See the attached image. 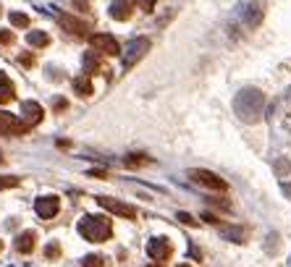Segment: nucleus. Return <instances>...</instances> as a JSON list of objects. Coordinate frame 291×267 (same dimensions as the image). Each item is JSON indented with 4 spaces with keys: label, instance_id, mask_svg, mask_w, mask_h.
<instances>
[{
    "label": "nucleus",
    "instance_id": "1",
    "mask_svg": "<svg viewBox=\"0 0 291 267\" xmlns=\"http://www.w3.org/2000/svg\"><path fill=\"white\" fill-rule=\"evenodd\" d=\"M262 105H265V95L257 89H244L236 95L233 100V107H236V113H239L241 121H247V123H254V121H260V113H262Z\"/></svg>",
    "mask_w": 291,
    "mask_h": 267
},
{
    "label": "nucleus",
    "instance_id": "2",
    "mask_svg": "<svg viewBox=\"0 0 291 267\" xmlns=\"http://www.w3.org/2000/svg\"><path fill=\"white\" fill-rule=\"evenodd\" d=\"M79 233L92 244H100V241H108L113 236V223L111 217H103V215H84L79 223Z\"/></svg>",
    "mask_w": 291,
    "mask_h": 267
},
{
    "label": "nucleus",
    "instance_id": "3",
    "mask_svg": "<svg viewBox=\"0 0 291 267\" xmlns=\"http://www.w3.org/2000/svg\"><path fill=\"white\" fill-rule=\"evenodd\" d=\"M262 13H265V0H241L239 3V18L249 26V29L260 26Z\"/></svg>",
    "mask_w": 291,
    "mask_h": 267
},
{
    "label": "nucleus",
    "instance_id": "4",
    "mask_svg": "<svg viewBox=\"0 0 291 267\" xmlns=\"http://www.w3.org/2000/svg\"><path fill=\"white\" fill-rule=\"evenodd\" d=\"M150 53V40L147 37H136V40H131L129 45H126V55H123V68L131 71L136 63H139L144 55Z\"/></svg>",
    "mask_w": 291,
    "mask_h": 267
},
{
    "label": "nucleus",
    "instance_id": "5",
    "mask_svg": "<svg viewBox=\"0 0 291 267\" xmlns=\"http://www.w3.org/2000/svg\"><path fill=\"white\" fill-rule=\"evenodd\" d=\"M189 178H192L194 183H199V186H205V189H213V191H226L229 189V183H226L221 176H215L213 170L194 168V170H189Z\"/></svg>",
    "mask_w": 291,
    "mask_h": 267
},
{
    "label": "nucleus",
    "instance_id": "6",
    "mask_svg": "<svg viewBox=\"0 0 291 267\" xmlns=\"http://www.w3.org/2000/svg\"><path fill=\"white\" fill-rule=\"evenodd\" d=\"M97 205L103 207V210H108V213L118 215V217H126V220H134V217H136V210H134L131 205H126V202H118V199H113V197H97Z\"/></svg>",
    "mask_w": 291,
    "mask_h": 267
},
{
    "label": "nucleus",
    "instance_id": "7",
    "mask_svg": "<svg viewBox=\"0 0 291 267\" xmlns=\"http://www.w3.org/2000/svg\"><path fill=\"white\" fill-rule=\"evenodd\" d=\"M89 42H92V50H97L100 55H118L121 53V45H118V40L113 34H92Z\"/></svg>",
    "mask_w": 291,
    "mask_h": 267
},
{
    "label": "nucleus",
    "instance_id": "8",
    "mask_svg": "<svg viewBox=\"0 0 291 267\" xmlns=\"http://www.w3.org/2000/svg\"><path fill=\"white\" fill-rule=\"evenodd\" d=\"M147 254H150V260L166 262L168 257L174 254V246H171V241H168V238L155 236V238H150V241H147Z\"/></svg>",
    "mask_w": 291,
    "mask_h": 267
},
{
    "label": "nucleus",
    "instance_id": "9",
    "mask_svg": "<svg viewBox=\"0 0 291 267\" xmlns=\"http://www.w3.org/2000/svg\"><path fill=\"white\" fill-rule=\"evenodd\" d=\"M42 105L34 103V100H26V103H21V123L26 128H34L40 121H42Z\"/></svg>",
    "mask_w": 291,
    "mask_h": 267
},
{
    "label": "nucleus",
    "instance_id": "10",
    "mask_svg": "<svg viewBox=\"0 0 291 267\" xmlns=\"http://www.w3.org/2000/svg\"><path fill=\"white\" fill-rule=\"evenodd\" d=\"M34 210H37V215L42 220H50V217H56L58 215V210H60V199L56 194H48V197H40L37 202H34Z\"/></svg>",
    "mask_w": 291,
    "mask_h": 267
},
{
    "label": "nucleus",
    "instance_id": "11",
    "mask_svg": "<svg viewBox=\"0 0 291 267\" xmlns=\"http://www.w3.org/2000/svg\"><path fill=\"white\" fill-rule=\"evenodd\" d=\"M26 128L19 118H13L11 113H0V134L3 136H19V134H26Z\"/></svg>",
    "mask_w": 291,
    "mask_h": 267
},
{
    "label": "nucleus",
    "instance_id": "12",
    "mask_svg": "<svg viewBox=\"0 0 291 267\" xmlns=\"http://www.w3.org/2000/svg\"><path fill=\"white\" fill-rule=\"evenodd\" d=\"M60 26L68 29L71 34H76V37H87L89 34V24L81 21V18H76V16H68V13L60 16Z\"/></svg>",
    "mask_w": 291,
    "mask_h": 267
},
{
    "label": "nucleus",
    "instance_id": "13",
    "mask_svg": "<svg viewBox=\"0 0 291 267\" xmlns=\"http://www.w3.org/2000/svg\"><path fill=\"white\" fill-rule=\"evenodd\" d=\"M131 5H134L131 0H113L111 3V16L116 18V21H129L131 11H134Z\"/></svg>",
    "mask_w": 291,
    "mask_h": 267
},
{
    "label": "nucleus",
    "instance_id": "14",
    "mask_svg": "<svg viewBox=\"0 0 291 267\" xmlns=\"http://www.w3.org/2000/svg\"><path fill=\"white\" fill-rule=\"evenodd\" d=\"M34 246H37V233H34V231H24V233L16 236V252L32 254Z\"/></svg>",
    "mask_w": 291,
    "mask_h": 267
},
{
    "label": "nucleus",
    "instance_id": "15",
    "mask_svg": "<svg viewBox=\"0 0 291 267\" xmlns=\"http://www.w3.org/2000/svg\"><path fill=\"white\" fill-rule=\"evenodd\" d=\"M74 92L79 97H92L95 87H92V81H89V76H76L74 79Z\"/></svg>",
    "mask_w": 291,
    "mask_h": 267
},
{
    "label": "nucleus",
    "instance_id": "16",
    "mask_svg": "<svg viewBox=\"0 0 291 267\" xmlns=\"http://www.w3.org/2000/svg\"><path fill=\"white\" fill-rule=\"evenodd\" d=\"M16 95H13V84H11V79L5 76V73H0V105H5V103H11Z\"/></svg>",
    "mask_w": 291,
    "mask_h": 267
},
{
    "label": "nucleus",
    "instance_id": "17",
    "mask_svg": "<svg viewBox=\"0 0 291 267\" xmlns=\"http://www.w3.org/2000/svg\"><path fill=\"white\" fill-rule=\"evenodd\" d=\"M84 71L87 73H97L100 71V53L97 50H87L84 53Z\"/></svg>",
    "mask_w": 291,
    "mask_h": 267
},
{
    "label": "nucleus",
    "instance_id": "18",
    "mask_svg": "<svg viewBox=\"0 0 291 267\" xmlns=\"http://www.w3.org/2000/svg\"><path fill=\"white\" fill-rule=\"evenodd\" d=\"M26 42H29L32 48H48V45H50V34L48 32H29V34H26Z\"/></svg>",
    "mask_w": 291,
    "mask_h": 267
},
{
    "label": "nucleus",
    "instance_id": "19",
    "mask_svg": "<svg viewBox=\"0 0 291 267\" xmlns=\"http://www.w3.org/2000/svg\"><path fill=\"white\" fill-rule=\"evenodd\" d=\"M218 225H221L223 236H229L231 241H236V244H241L244 236H247V233H244V228H239V225H223V223H218Z\"/></svg>",
    "mask_w": 291,
    "mask_h": 267
},
{
    "label": "nucleus",
    "instance_id": "20",
    "mask_svg": "<svg viewBox=\"0 0 291 267\" xmlns=\"http://www.w3.org/2000/svg\"><path fill=\"white\" fill-rule=\"evenodd\" d=\"M147 162H150V158L147 155H139V152H134V155L126 158V165H129V168H139V165H147Z\"/></svg>",
    "mask_w": 291,
    "mask_h": 267
},
{
    "label": "nucleus",
    "instance_id": "21",
    "mask_svg": "<svg viewBox=\"0 0 291 267\" xmlns=\"http://www.w3.org/2000/svg\"><path fill=\"white\" fill-rule=\"evenodd\" d=\"M81 267H105V260L100 254H87L84 260H81Z\"/></svg>",
    "mask_w": 291,
    "mask_h": 267
},
{
    "label": "nucleus",
    "instance_id": "22",
    "mask_svg": "<svg viewBox=\"0 0 291 267\" xmlns=\"http://www.w3.org/2000/svg\"><path fill=\"white\" fill-rule=\"evenodd\" d=\"M11 24L16 26V29H26V26H29V16L16 11V13H11Z\"/></svg>",
    "mask_w": 291,
    "mask_h": 267
},
{
    "label": "nucleus",
    "instance_id": "23",
    "mask_svg": "<svg viewBox=\"0 0 291 267\" xmlns=\"http://www.w3.org/2000/svg\"><path fill=\"white\" fill-rule=\"evenodd\" d=\"M21 183L19 176H0V189H16Z\"/></svg>",
    "mask_w": 291,
    "mask_h": 267
},
{
    "label": "nucleus",
    "instance_id": "24",
    "mask_svg": "<svg viewBox=\"0 0 291 267\" xmlns=\"http://www.w3.org/2000/svg\"><path fill=\"white\" fill-rule=\"evenodd\" d=\"M131 3L136 8H142L144 13H150V11H155V0H131Z\"/></svg>",
    "mask_w": 291,
    "mask_h": 267
},
{
    "label": "nucleus",
    "instance_id": "25",
    "mask_svg": "<svg viewBox=\"0 0 291 267\" xmlns=\"http://www.w3.org/2000/svg\"><path fill=\"white\" fill-rule=\"evenodd\" d=\"M45 257H48V260H58V257H60V246H58L56 241H53V244L48 246V249H45Z\"/></svg>",
    "mask_w": 291,
    "mask_h": 267
},
{
    "label": "nucleus",
    "instance_id": "26",
    "mask_svg": "<svg viewBox=\"0 0 291 267\" xmlns=\"http://www.w3.org/2000/svg\"><path fill=\"white\" fill-rule=\"evenodd\" d=\"M0 42H3V45H13L16 42V34L11 29H0Z\"/></svg>",
    "mask_w": 291,
    "mask_h": 267
},
{
    "label": "nucleus",
    "instance_id": "27",
    "mask_svg": "<svg viewBox=\"0 0 291 267\" xmlns=\"http://www.w3.org/2000/svg\"><path fill=\"white\" fill-rule=\"evenodd\" d=\"M53 107H56V113H63V110H68V100L56 97V100H53Z\"/></svg>",
    "mask_w": 291,
    "mask_h": 267
},
{
    "label": "nucleus",
    "instance_id": "28",
    "mask_svg": "<svg viewBox=\"0 0 291 267\" xmlns=\"http://www.w3.org/2000/svg\"><path fill=\"white\" fill-rule=\"evenodd\" d=\"M176 217H178V220H181V223H184V225H197V220H194L192 215H189V213H178Z\"/></svg>",
    "mask_w": 291,
    "mask_h": 267
},
{
    "label": "nucleus",
    "instance_id": "29",
    "mask_svg": "<svg viewBox=\"0 0 291 267\" xmlns=\"http://www.w3.org/2000/svg\"><path fill=\"white\" fill-rule=\"evenodd\" d=\"M19 60H21V66H26V68H32V66H34V55H32V53H26V55H21V58H19Z\"/></svg>",
    "mask_w": 291,
    "mask_h": 267
},
{
    "label": "nucleus",
    "instance_id": "30",
    "mask_svg": "<svg viewBox=\"0 0 291 267\" xmlns=\"http://www.w3.org/2000/svg\"><path fill=\"white\" fill-rule=\"evenodd\" d=\"M71 3H74V5H76V11H81V13L89 11V0H71Z\"/></svg>",
    "mask_w": 291,
    "mask_h": 267
},
{
    "label": "nucleus",
    "instance_id": "31",
    "mask_svg": "<svg viewBox=\"0 0 291 267\" xmlns=\"http://www.w3.org/2000/svg\"><path fill=\"white\" fill-rule=\"evenodd\" d=\"M89 176H92V178H105L108 173H105V170H92V173H89Z\"/></svg>",
    "mask_w": 291,
    "mask_h": 267
},
{
    "label": "nucleus",
    "instance_id": "32",
    "mask_svg": "<svg viewBox=\"0 0 291 267\" xmlns=\"http://www.w3.org/2000/svg\"><path fill=\"white\" fill-rule=\"evenodd\" d=\"M276 168H278V170H284V173H286V170H289V162H286V160H281V162L276 165Z\"/></svg>",
    "mask_w": 291,
    "mask_h": 267
},
{
    "label": "nucleus",
    "instance_id": "33",
    "mask_svg": "<svg viewBox=\"0 0 291 267\" xmlns=\"http://www.w3.org/2000/svg\"><path fill=\"white\" fill-rule=\"evenodd\" d=\"M284 191H286V194L291 197V183H284Z\"/></svg>",
    "mask_w": 291,
    "mask_h": 267
},
{
    "label": "nucleus",
    "instance_id": "34",
    "mask_svg": "<svg viewBox=\"0 0 291 267\" xmlns=\"http://www.w3.org/2000/svg\"><path fill=\"white\" fill-rule=\"evenodd\" d=\"M0 252H3V241H0Z\"/></svg>",
    "mask_w": 291,
    "mask_h": 267
},
{
    "label": "nucleus",
    "instance_id": "35",
    "mask_svg": "<svg viewBox=\"0 0 291 267\" xmlns=\"http://www.w3.org/2000/svg\"><path fill=\"white\" fill-rule=\"evenodd\" d=\"M178 267H189V265H178Z\"/></svg>",
    "mask_w": 291,
    "mask_h": 267
},
{
    "label": "nucleus",
    "instance_id": "36",
    "mask_svg": "<svg viewBox=\"0 0 291 267\" xmlns=\"http://www.w3.org/2000/svg\"><path fill=\"white\" fill-rule=\"evenodd\" d=\"M152 267H160V265H152Z\"/></svg>",
    "mask_w": 291,
    "mask_h": 267
},
{
    "label": "nucleus",
    "instance_id": "37",
    "mask_svg": "<svg viewBox=\"0 0 291 267\" xmlns=\"http://www.w3.org/2000/svg\"><path fill=\"white\" fill-rule=\"evenodd\" d=\"M0 13H3V8H0Z\"/></svg>",
    "mask_w": 291,
    "mask_h": 267
}]
</instances>
